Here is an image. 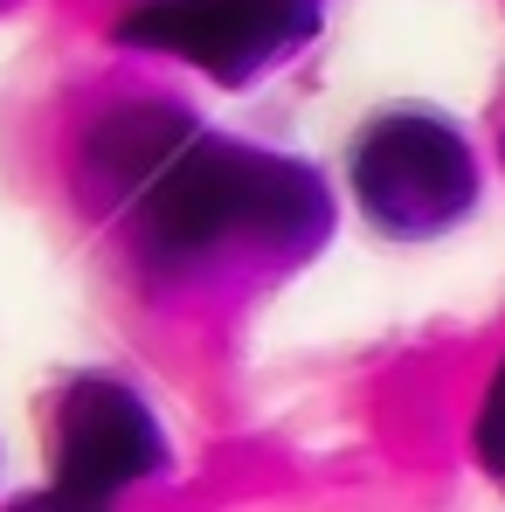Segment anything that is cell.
Listing matches in <instances>:
<instances>
[{
  "label": "cell",
  "mask_w": 505,
  "mask_h": 512,
  "mask_svg": "<svg viewBox=\"0 0 505 512\" xmlns=\"http://www.w3.org/2000/svg\"><path fill=\"white\" fill-rule=\"evenodd\" d=\"M90 173L153 256L256 250L298 263L333 236V194L305 160H277L194 125L180 104H125L90 132Z\"/></svg>",
  "instance_id": "obj_1"
},
{
  "label": "cell",
  "mask_w": 505,
  "mask_h": 512,
  "mask_svg": "<svg viewBox=\"0 0 505 512\" xmlns=\"http://www.w3.org/2000/svg\"><path fill=\"white\" fill-rule=\"evenodd\" d=\"M353 194L388 236H443L478 201V160L457 125L429 111H388L353 146Z\"/></svg>",
  "instance_id": "obj_2"
},
{
  "label": "cell",
  "mask_w": 505,
  "mask_h": 512,
  "mask_svg": "<svg viewBox=\"0 0 505 512\" xmlns=\"http://www.w3.org/2000/svg\"><path fill=\"white\" fill-rule=\"evenodd\" d=\"M319 28V0H139L118 21V42L160 49L215 84H250L298 56Z\"/></svg>",
  "instance_id": "obj_3"
},
{
  "label": "cell",
  "mask_w": 505,
  "mask_h": 512,
  "mask_svg": "<svg viewBox=\"0 0 505 512\" xmlns=\"http://www.w3.org/2000/svg\"><path fill=\"white\" fill-rule=\"evenodd\" d=\"M160 464H167V436L125 381L84 374L63 395V409H56V478H63V492L111 499L118 485L153 478Z\"/></svg>",
  "instance_id": "obj_4"
},
{
  "label": "cell",
  "mask_w": 505,
  "mask_h": 512,
  "mask_svg": "<svg viewBox=\"0 0 505 512\" xmlns=\"http://www.w3.org/2000/svg\"><path fill=\"white\" fill-rule=\"evenodd\" d=\"M478 464L505 485V360L492 374V388H485V409H478Z\"/></svg>",
  "instance_id": "obj_5"
},
{
  "label": "cell",
  "mask_w": 505,
  "mask_h": 512,
  "mask_svg": "<svg viewBox=\"0 0 505 512\" xmlns=\"http://www.w3.org/2000/svg\"><path fill=\"white\" fill-rule=\"evenodd\" d=\"M7 512H104V499H84V492H28V499H14Z\"/></svg>",
  "instance_id": "obj_6"
},
{
  "label": "cell",
  "mask_w": 505,
  "mask_h": 512,
  "mask_svg": "<svg viewBox=\"0 0 505 512\" xmlns=\"http://www.w3.org/2000/svg\"><path fill=\"white\" fill-rule=\"evenodd\" d=\"M0 7H7V0H0Z\"/></svg>",
  "instance_id": "obj_7"
}]
</instances>
